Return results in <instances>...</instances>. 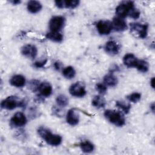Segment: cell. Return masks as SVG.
Instances as JSON below:
<instances>
[{"mask_svg": "<svg viewBox=\"0 0 155 155\" xmlns=\"http://www.w3.org/2000/svg\"><path fill=\"white\" fill-rule=\"evenodd\" d=\"M104 116L109 122L116 127H122L125 124L124 115L120 111L107 110L104 112Z\"/></svg>", "mask_w": 155, "mask_h": 155, "instance_id": "7a4b0ae2", "label": "cell"}, {"mask_svg": "<svg viewBox=\"0 0 155 155\" xmlns=\"http://www.w3.org/2000/svg\"><path fill=\"white\" fill-rule=\"evenodd\" d=\"M92 105L97 108H104L106 105V101L105 99L100 95L95 96L91 101Z\"/></svg>", "mask_w": 155, "mask_h": 155, "instance_id": "ffe728a7", "label": "cell"}, {"mask_svg": "<svg viewBox=\"0 0 155 155\" xmlns=\"http://www.w3.org/2000/svg\"><path fill=\"white\" fill-rule=\"evenodd\" d=\"M65 22V19L62 16H54L52 17L48 23L50 31L59 32L64 27Z\"/></svg>", "mask_w": 155, "mask_h": 155, "instance_id": "8992f818", "label": "cell"}, {"mask_svg": "<svg viewBox=\"0 0 155 155\" xmlns=\"http://www.w3.org/2000/svg\"><path fill=\"white\" fill-rule=\"evenodd\" d=\"M39 81L36 79L31 80L28 83V87L30 90H31L33 92H35L38 90H39V87L40 85Z\"/></svg>", "mask_w": 155, "mask_h": 155, "instance_id": "83f0119b", "label": "cell"}, {"mask_svg": "<svg viewBox=\"0 0 155 155\" xmlns=\"http://www.w3.org/2000/svg\"><path fill=\"white\" fill-rule=\"evenodd\" d=\"M80 3L78 0H58L54 1L55 5L58 8H75Z\"/></svg>", "mask_w": 155, "mask_h": 155, "instance_id": "8fae6325", "label": "cell"}, {"mask_svg": "<svg viewBox=\"0 0 155 155\" xmlns=\"http://www.w3.org/2000/svg\"><path fill=\"white\" fill-rule=\"evenodd\" d=\"M141 98V94L139 93H133L127 96V99L131 102L133 103H136L139 102Z\"/></svg>", "mask_w": 155, "mask_h": 155, "instance_id": "4316f807", "label": "cell"}, {"mask_svg": "<svg viewBox=\"0 0 155 155\" xmlns=\"http://www.w3.org/2000/svg\"><path fill=\"white\" fill-rule=\"evenodd\" d=\"M27 122L25 114L22 112L16 113L10 119V125L12 128H20L24 126Z\"/></svg>", "mask_w": 155, "mask_h": 155, "instance_id": "ba28073f", "label": "cell"}, {"mask_svg": "<svg viewBox=\"0 0 155 155\" xmlns=\"http://www.w3.org/2000/svg\"><path fill=\"white\" fill-rule=\"evenodd\" d=\"M68 91L71 96L76 97H82L87 93L85 85L81 82H77L72 84Z\"/></svg>", "mask_w": 155, "mask_h": 155, "instance_id": "52a82bcc", "label": "cell"}, {"mask_svg": "<svg viewBox=\"0 0 155 155\" xmlns=\"http://www.w3.org/2000/svg\"><path fill=\"white\" fill-rule=\"evenodd\" d=\"M104 82L107 86L115 87L118 83V79L112 73H110L104 77Z\"/></svg>", "mask_w": 155, "mask_h": 155, "instance_id": "d6986e66", "label": "cell"}, {"mask_svg": "<svg viewBox=\"0 0 155 155\" xmlns=\"http://www.w3.org/2000/svg\"><path fill=\"white\" fill-rule=\"evenodd\" d=\"M111 23L113 29L116 31H123L127 30L128 28L126 21L123 18L117 16L113 18Z\"/></svg>", "mask_w": 155, "mask_h": 155, "instance_id": "5bb4252c", "label": "cell"}, {"mask_svg": "<svg viewBox=\"0 0 155 155\" xmlns=\"http://www.w3.org/2000/svg\"><path fill=\"white\" fill-rule=\"evenodd\" d=\"M140 14V11H139L138 9H137L136 8L134 7V8L132 10V11L131 12V13H130L129 16H130V18H133V19H137V18H139Z\"/></svg>", "mask_w": 155, "mask_h": 155, "instance_id": "4dcf8cb0", "label": "cell"}, {"mask_svg": "<svg viewBox=\"0 0 155 155\" xmlns=\"http://www.w3.org/2000/svg\"><path fill=\"white\" fill-rule=\"evenodd\" d=\"M60 111L61 110L59 108H58L55 107H53V114L54 115H56L57 116H61V111Z\"/></svg>", "mask_w": 155, "mask_h": 155, "instance_id": "d6a6232c", "label": "cell"}, {"mask_svg": "<svg viewBox=\"0 0 155 155\" xmlns=\"http://www.w3.org/2000/svg\"><path fill=\"white\" fill-rule=\"evenodd\" d=\"M62 75L64 78L68 79H73L76 75V71L71 66H68L64 68L62 70Z\"/></svg>", "mask_w": 155, "mask_h": 155, "instance_id": "603a6c76", "label": "cell"}, {"mask_svg": "<svg viewBox=\"0 0 155 155\" xmlns=\"http://www.w3.org/2000/svg\"><path fill=\"white\" fill-rule=\"evenodd\" d=\"M79 147L81 148V150L85 153H91L94 149V145L88 140H85V141L81 142L79 143Z\"/></svg>", "mask_w": 155, "mask_h": 155, "instance_id": "7402d4cb", "label": "cell"}, {"mask_svg": "<svg viewBox=\"0 0 155 155\" xmlns=\"http://www.w3.org/2000/svg\"><path fill=\"white\" fill-rule=\"evenodd\" d=\"M96 90L101 94H104L107 93V87L105 84L102 83H98L96 85Z\"/></svg>", "mask_w": 155, "mask_h": 155, "instance_id": "f1b7e54d", "label": "cell"}, {"mask_svg": "<svg viewBox=\"0 0 155 155\" xmlns=\"http://www.w3.org/2000/svg\"><path fill=\"white\" fill-rule=\"evenodd\" d=\"M21 54L26 58L35 59L38 54L37 47L33 44H26L22 47L21 50Z\"/></svg>", "mask_w": 155, "mask_h": 155, "instance_id": "30bf717a", "label": "cell"}, {"mask_svg": "<svg viewBox=\"0 0 155 155\" xmlns=\"http://www.w3.org/2000/svg\"><path fill=\"white\" fill-rule=\"evenodd\" d=\"M42 8L41 3L38 1H30L27 2V8L28 11L33 14L37 13L39 12Z\"/></svg>", "mask_w": 155, "mask_h": 155, "instance_id": "ac0fdd59", "label": "cell"}, {"mask_svg": "<svg viewBox=\"0 0 155 155\" xmlns=\"http://www.w3.org/2000/svg\"><path fill=\"white\" fill-rule=\"evenodd\" d=\"M10 2L13 5H17V4H20L21 2V1L19 0H12V1H10Z\"/></svg>", "mask_w": 155, "mask_h": 155, "instance_id": "836d02e7", "label": "cell"}, {"mask_svg": "<svg viewBox=\"0 0 155 155\" xmlns=\"http://www.w3.org/2000/svg\"><path fill=\"white\" fill-rule=\"evenodd\" d=\"M138 60L139 59H137V58L133 54L128 53L124 56L123 63L126 67L128 68L136 67Z\"/></svg>", "mask_w": 155, "mask_h": 155, "instance_id": "2e32d148", "label": "cell"}, {"mask_svg": "<svg viewBox=\"0 0 155 155\" xmlns=\"http://www.w3.org/2000/svg\"><path fill=\"white\" fill-rule=\"evenodd\" d=\"M136 68L140 72L146 73L149 70V64L148 62L145 60H138Z\"/></svg>", "mask_w": 155, "mask_h": 155, "instance_id": "cb8c5ba5", "label": "cell"}, {"mask_svg": "<svg viewBox=\"0 0 155 155\" xmlns=\"http://www.w3.org/2000/svg\"><path fill=\"white\" fill-rule=\"evenodd\" d=\"M22 100L16 96H8L1 102V107L7 110H13L17 107L21 108Z\"/></svg>", "mask_w": 155, "mask_h": 155, "instance_id": "5b68a950", "label": "cell"}, {"mask_svg": "<svg viewBox=\"0 0 155 155\" xmlns=\"http://www.w3.org/2000/svg\"><path fill=\"white\" fill-rule=\"evenodd\" d=\"M56 104L61 107H65L68 104V99L64 94H59L56 99Z\"/></svg>", "mask_w": 155, "mask_h": 155, "instance_id": "484cf974", "label": "cell"}, {"mask_svg": "<svg viewBox=\"0 0 155 155\" xmlns=\"http://www.w3.org/2000/svg\"><path fill=\"white\" fill-rule=\"evenodd\" d=\"M47 62V59H44V60H42V61H36V62H34V64H33V67H35V68H41L44 67L46 65Z\"/></svg>", "mask_w": 155, "mask_h": 155, "instance_id": "f546056e", "label": "cell"}, {"mask_svg": "<svg viewBox=\"0 0 155 155\" xmlns=\"http://www.w3.org/2000/svg\"><path fill=\"white\" fill-rule=\"evenodd\" d=\"M130 31L136 36L144 39L147 36L148 25L147 24H141L139 22H132L130 24Z\"/></svg>", "mask_w": 155, "mask_h": 155, "instance_id": "277c9868", "label": "cell"}, {"mask_svg": "<svg viewBox=\"0 0 155 155\" xmlns=\"http://www.w3.org/2000/svg\"><path fill=\"white\" fill-rule=\"evenodd\" d=\"M26 80L24 76L21 74L13 75L10 79V84L15 87L21 88L25 85Z\"/></svg>", "mask_w": 155, "mask_h": 155, "instance_id": "9a60e30c", "label": "cell"}, {"mask_svg": "<svg viewBox=\"0 0 155 155\" xmlns=\"http://www.w3.org/2000/svg\"><path fill=\"white\" fill-rule=\"evenodd\" d=\"M154 82H155L154 78H152L150 80V85L153 88H154Z\"/></svg>", "mask_w": 155, "mask_h": 155, "instance_id": "e575fe53", "label": "cell"}, {"mask_svg": "<svg viewBox=\"0 0 155 155\" xmlns=\"http://www.w3.org/2000/svg\"><path fill=\"white\" fill-rule=\"evenodd\" d=\"M38 133L48 145L56 147L62 143V139L61 136L52 133L50 130L45 127H39L38 129Z\"/></svg>", "mask_w": 155, "mask_h": 155, "instance_id": "6da1fadb", "label": "cell"}, {"mask_svg": "<svg viewBox=\"0 0 155 155\" xmlns=\"http://www.w3.org/2000/svg\"><path fill=\"white\" fill-rule=\"evenodd\" d=\"M104 50L107 54L111 56H114L119 53L120 47L116 41H108L105 44Z\"/></svg>", "mask_w": 155, "mask_h": 155, "instance_id": "7c38bea8", "label": "cell"}, {"mask_svg": "<svg viewBox=\"0 0 155 155\" xmlns=\"http://www.w3.org/2000/svg\"><path fill=\"white\" fill-rule=\"evenodd\" d=\"M66 121L71 126H75L79 124V115L74 108L70 109L66 114Z\"/></svg>", "mask_w": 155, "mask_h": 155, "instance_id": "4fadbf2b", "label": "cell"}, {"mask_svg": "<svg viewBox=\"0 0 155 155\" xmlns=\"http://www.w3.org/2000/svg\"><path fill=\"white\" fill-rule=\"evenodd\" d=\"M39 91L41 95H42L43 97H49L53 91L52 86L49 82H44L41 83L39 87Z\"/></svg>", "mask_w": 155, "mask_h": 155, "instance_id": "e0dca14e", "label": "cell"}, {"mask_svg": "<svg viewBox=\"0 0 155 155\" xmlns=\"http://www.w3.org/2000/svg\"><path fill=\"white\" fill-rule=\"evenodd\" d=\"M96 29L101 35H108L113 30L112 23L108 20H101L96 24Z\"/></svg>", "mask_w": 155, "mask_h": 155, "instance_id": "9c48e42d", "label": "cell"}, {"mask_svg": "<svg viewBox=\"0 0 155 155\" xmlns=\"http://www.w3.org/2000/svg\"><path fill=\"white\" fill-rule=\"evenodd\" d=\"M116 106L125 114H128L131 109V105L130 104H127L124 101H117L116 102Z\"/></svg>", "mask_w": 155, "mask_h": 155, "instance_id": "d4e9b609", "label": "cell"}, {"mask_svg": "<svg viewBox=\"0 0 155 155\" xmlns=\"http://www.w3.org/2000/svg\"><path fill=\"white\" fill-rule=\"evenodd\" d=\"M45 37L47 39L55 42H61L63 40V35L60 32L50 31L46 34Z\"/></svg>", "mask_w": 155, "mask_h": 155, "instance_id": "44dd1931", "label": "cell"}, {"mask_svg": "<svg viewBox=\"0 0 155 155\" xmlns=\"http://www.w3.org/2000/svg\"><path fill=\"white\" fill-rule=\"evenodd\" d=\"M53 66H54V68L55 70H59L61 68V67H62V63H61V62H59V61H56V62L54 63Z\"/></svg>", "mask_w": 155, "mask_h": 155, "instance_id": "1f68e13d", "label": "cell"}, {"mask_svg": "<svg viewBox=\"0 0 155 155\" xmlns=\"http://www.w3.org/2000/svg\"><path fill=\"white\" fill-rule=\"evenodd\" d=\"M134 7V4L133 1H123L116 7L115 12L117 17L124 19L129 16L131 12Z\"/></svg>", "mask_w": 155, "mask_h": 155, "instance_id": "3957f363", "label": "cell"}, {"mask_svg": "<svg viewBox=\"0 0 155 155\" xmlns=\"http://www.w3.org/2000/svg\"><path fill=\"white\" fill-rule=\"evenodd\" d=\"M150 108H151V110H152V111L154 113V102L152 103V104L150 105Z\"/></svg>", "mask_w": 155, "mask_h": 155, "instance_id": "d590c367", "label": "cell"}]
</instances>
